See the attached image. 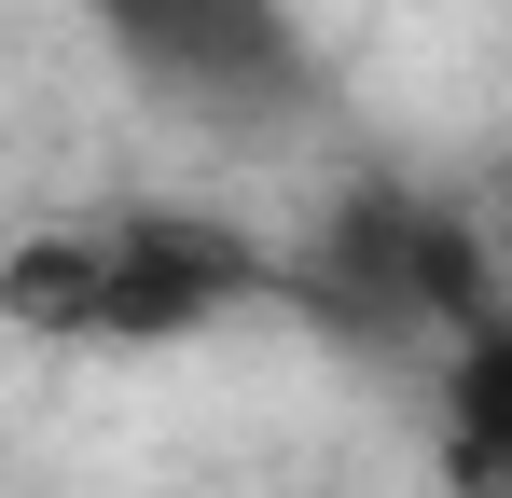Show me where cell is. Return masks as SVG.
Here are the masks:
<instances>
[{
    "label": "cell",
    "mask_w": 512,
    "mask_h": 498,
    "mask_svg": "<svg viewBox=\"0 0 512 498\" xmlns=\"http://www.w3.org/2000/svg\"><path fill=\"white\" fill-rule=\"evenodd\" d=\"M291 305V263L208 208H70L0 263V319L28 346H194V332Z\"/></svg>",
    "instance_id": "1"
},
{
    "label": "cell",
    "mask_w": 512,
    "mask_h": 498,
    "mask_svg": "<svg viewBox=\"0 0 512 498\" xmlns=\"http://www.w3.org/2000/svg\"><path fill=\"white\" fill-rule=\"evenodd\" d=\"M291 305L319 332H346L360 360H416V346L457 360L485 319H512L485 236H471L443 194H416V180H360L333 222L291 249Z\"/></svg>",
    "instance_id": "2"
},
{
    "label": "cell",
    "mask_w": 512,
    "mask_h": 498,
    "mask_svg": "<svg viewBox=\"0 0 512 498\" xmlns=\"http://www.w3.org/2000/svg\"><path fill=\"white\" fill-rule=\"evenodd\" d=\"M111 28V56L139 97H167L180 125H222V139H277L319 111V56L291 28V0H84Z\"/></svg>",
    "instance_id": "3"
},
{
    "label": "cell",
    "mask_w": 512,
    "mask_h": 498,
    "mask_svg": "<svg viewBox=\"0 0 512 498\" xmlns=\"http://www.w3.org/2000/svg\"><path fill=\"white\" fill-rule=\"evenodd\" d=\"M443 471L457 498H512V319H485L443 360Z\"/></svg>",
    "instance_id": "4"
}]
</instances>
